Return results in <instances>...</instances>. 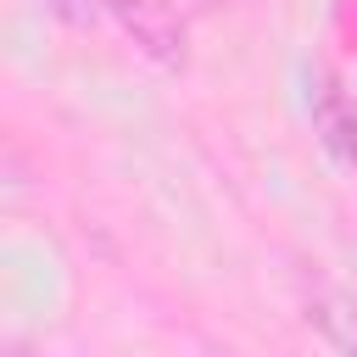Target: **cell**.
I'll use <instances>...</instances> for the list:
<instances>
[{
    "label": "cell",
    "instance_id": "1",
    "mask_svg": "<svg viewBox=\"0 0 357 357\" xmlns=\"http://www.w3.org/2000/svg\"><path fill=\"white\" fill-rule=\"evenodd\" d=\"M307 112H312L318 145H324L335 162L357 167V106H351V95L340 89V78H335L329 67H312V73H307Z\"/></svg>",
    "mask_w": 357,
    "mask_h": 357
},
{
    "label": "cell",
    "instance_id": "2",
    "mask_svg": "<svg viewBox=\"0 0 357 357\" xmlns=\"http://www.w3.org/2000/svg\"><path fill=\"white\" fill-rule=\"evenodd\" d=\"M112 17L139 56H151L156 67H184V22L162 0H112Z\"/></svg>",
    "mask_w": 357,
    "mask_h": 357
},
{
    "label": "cell",
    "instance_id": "3",
    "mask_svg": "<svg viewBox=\"0 0 357 357\" xmlns=\"http://www.w3.org/2000/svg\"><path fill=\"white\" fill-rule=\"evenodd\" d=\"M307 324L335 357H357V301L346 290H312L307 296Z\"/></svg>",
    "mask_w": 357,
    "mask_h": 357
},
{
    "label": "cell",
    "instance_id": "4",
    "mask_svg": "<svg viewBox=\"0 0 357 357\" xmlns=\"http://www.w3.org/2000/svg\"><path fill=\"white\" fill-rule=\"evenodd\" d=\"M45 6L73 28H95L100 17H112V0H45Z\"/></svg>",
    "mask_w": 357,
    "mask_h": 357
}]
</instances>
